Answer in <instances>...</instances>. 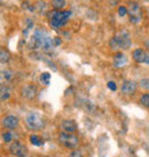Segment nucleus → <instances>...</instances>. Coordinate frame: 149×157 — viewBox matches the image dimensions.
<instances>
[{
    "mask_svg": "<svg viewBox=\"0 0 149 157\" xmlns=\"http://www.w3.org/2000/svg\"><path fill=\"white\" fill-rule=\"evenodd\" d=\"M55 46L54 44V38L49 37L45 31L35 30L32 33L29 41H28V47L30 49H37V48H41L44 51H51L53 47Z\"/></svg>",
    "mask_w": 149,
    "mask_h": 157,
    "instance_id": "nucleus-1",
    "label": "nucleus"
},
{
    "mask_svg": "<svg viewBox=\"0 0 149 157\" xmlns=\"http://www.w3.org/2000/svg\"><path fill=\"white\" fill-rule=\"evenodd\" d=\"M132 41H131V36L128 33L127 30H122L119 31L118 33L116 35L110 39L109 41V46L110 49L113 51H125V49H128L131 47Z\"/></svg>",
    "mask_w": 149,
    "mask_h": 157,
    "instance_id": "nucleus-2",
    "label": "nucleus"
},
{
    "mask_svg": "<svg viewBox=\"0 0 149 157\" xmlns=\"http://www.w3.org/2000/svg\"><path fill=\"white\" fill-rule=\"evenodd\" d=\"M71 10H53L49 14V24L54 29H59L61 26L66 25L71 16Z\"/></svg>",
    "mask_w": 149,
    "mask_h": 157,
    "instance_id": "nucleus-3",
    "label": "nucleus"
},
{
    "mask_svg": "<svg viewBox=\"0 0 149 157\" xmlns=\"http://www.w3.org/2000/svg\"><path fill=\"white\" fill-rule=\"evenodd\" d=\"M25 123L30 130L38 131L45 126V118L41 113H37V111H30L26 115Z\"/></svg>",
    "mask_w": 149,
    "mask_h": 157,
    "instance_id": "nucleus-4",
    "label": "nucleus"
},
{
    "mask_svg": "<svg viewBox=\"0 0 149 157\" xmlns=\"http://www.w3.org/2000/svg\"><path fill=\"white\" fill-rule=\"evenodd\" d=\"M128 9V20L132 24H139L142 20V10L141 7L136 2H130V6L127 7Z\"/></svg>",
    "mask_w": 149,
    "mask_h": 157,
    "instance_id": "nucleus-5",
    "label": "nucleus"
},
{
    "mask_svg": "<svg viewBox=\"0 0 149 157\" xmlns=\"http://www.w3.org/2000/svg\"><path fill=\"white\" fill-rule=\"evenodd\" d=\"M59 141H60V144L62 146L70 149L76 148L79 144L78 138L74 134H72V133H68V132H63V133L59 135Z\"/></svg>",
    "mask_w": 149,
    "mask_h": 157,
    "instance_id": "nucleus-6",
    "label": "nucleus"
},
{
    "mask_svg": "<svg viewBox=\"0 0 149 157\" xmlns=\"http://www.w3.org/2000/svg\"><path fill=\"white\" fill-rule=\"evenodd\" d=\"M9 151L12 155L16 157H26L28 156V148L18 141H15L9 146Z\"/></svg>",
    "mask_w": 149,
    "mask_h": 157,
    "instance_id": "nucleus-7",
    "label": "nucleus"
},
{
    "mask_svg": "<svg viewBox=\"0 0 149 157\" xmlns=\"http://www.w3.org/2000/svg\"><path fill=\"white\" fill-rule=\"evenodd\" d=\"M132 57L138 63H146L149 66V52H146L141 48H136L132 53Z\"/></svg>",
    "mask_w": 149,
    "mask_h": 157,
    "instance_id": "nucleus-8",
    "label": "nucleus"
},
{
    "mask_svg": "<svg viewBox=\"0 0 149 157\" xmlns=\"http://www.w3.org/2000/svg\"><path fill=\"white\" fill-rule=\"evenodd\" d=\"M136 83L133 82V80H130V79H126L124 80L122 86H120V92L123 93L124 95H132L136 92Z\"/></svg>",
    "mask_w": 149,
    "mask_h": 157,
    "instance_id": "nucleus-9",
    "label": "nucleus"
},
{
    "mask_svg": "<svg viewBox=\"0 0 149 157\" xmlns=\"http://www.w3.org/2000/svg\"><path fill=\"white\" fill-rule=\"evenodd\" d=\"M18 124H20V121L14 115H7V116H5L2 118V126L5 128H7V130H14V128H16L18 126Z\"/></svg>",
    "mask_w": 149,
    "mask_h": 157,
    "instance_id": "nucleus-10",
    "label": "nucleus"
},
{
    "mask_svg": "<svg viewBox=\"0 0 149 157\" xmlns=\"http://www.w3.org/2000/svg\"><path fill=\"white\" fill-rule=\"evenodd\" d=\"M113 63L116 68H123L127 64V56L122 52H116L113 59Z\"/></svg>",
    "mask_w": 149,
    "mask_h": 157,
    "instance_id": "nucleus-11",
    "label": "nucleus"
},
{
    "mask_svg": "<svg viewBox=\"0 0 149 157\" xmlns=\"http://www.w3.org/2000/svg\"><path fill=\"white\" fill-rule=\"evenodd\" d=\"M37 92H38L37 86L33 84H30V85H26L22 88V95L28 100H32L37 95Z\"/></svg>",
    "mask_w": 149,
    "mask_h": 157,
    "instance_id": "nucleus-12",
    "label": "nucleus"
},
{
    "mask_svg": "<svg viewBox=\"0 0 149 157\" xmlns=\"http://www.w3.org/2000/svg\"><path fill=\"white\" fill-rule=\"evenodd\" d=\"M61 128L64 132L74 133V132L77 130V124H76V122L72 121V119H64V121L61 123Z\"/></svg>",
    "mask_w": 149,
    "mask_h": 157,
    "instance_id": "nucleus-13",
    "label": "nucleus"
},
{
    "mask_svg": "<svg viewBox=\"0 0 149 157\" xmlns=\"http://www.w3.org/2000/svg\"><path fill=\"white\" fill-rule=\"evenodd\" d=\"M51 4H52V7L54 9L61 10V9L66 8L67 1L66 0H52V1H51Z\"/></svg>",
    "mask_w": 149,
    "mask_h": 157,
    "instance_id": "nucleus-14",
    "label": "nucleus"
},
{
    "mask_svg": "<svg viewBox=\"0 0 149 157\" xmlns=\"http://www.w3.org/2000/svg\"><path fill=\"white\" fill-rule=\"evenodd\" d=\"M9 96H10V88H9L8 86L1 85V92H0V98H1V101L8 100Z\"/></svg>",
    "mask_w": 149,
    "mask_h": 157,
    "instance_id": "nucleus-15",
    "label": "nucleus"
},
{
    "mask_svg": "<svg viewBox=\"0 0 149 157\" xmlns=\"http://www.w3.org/2000/svg\"><path fill=\"white\" fill-rule=\"evenodd\" d=\"M30 142L32 144L37 146V147H39V146H43V144H44V140L41 139L40 136H38V135L32 134L30 136Z\"/></svg>",
    "mask_w": 149,
    "mask_h": 157,
    "instance_id": "nucleus-16",
    "label": "nucleus"
},
{
    "mask_svg": "<svg viewBox=\"0 0 149 157\" xmlns=\"http://www.w3.org/2000/svg\"><path fill=\"white\" fill-rule=\"evenodd\" d=\"M13 77H14V72L12 70H2V71H1V78L5 79L6 82L12 80Z\"/></svg>",
    "mask_w": 149,
    "mask_h": 157,
    "instance_id": "nucleus-17",
    "label": "nucleus"
},
{
    "mask_svg": "<svg viewBox=\"0 0 149 157\" xmlns=\"http://www.w3.org/2000/svg\"><path fill=\"white\" fill-rule=\"evenodd\" d=\"M9 59H10L9 53L7 52L5 48H2V49H1V52H0V61H1V63H6V62H8Z\"/></svg>",
    "mask_w": 149,
    "mask_h": 157,
    "instance_id": "nucleus-18",
    "label": "nucleus"
},
{
    "mask_svg": "<svg viewBox=\"0 0 149 157\" xmlns=\"http://www.w3.org/2000/svg\"><path fill=\"white\" fill-rule=\"evenodd\" d=\"M39 79L44 85H48L51 83V74H48V72H43V74L40 75Z\"/></svg>",
    "mask_w": 149,
    "mask_h": 157,
    "instance_id": "nucleus-19",
    "label": "nucleus"
},
{
    "mask_svg": "<svg viewBox=\"0 0 149 157\" xmlns=\"http://www.w3.org/2000/svg\"><path fill=\"white\" fill-rule=\"evenodd\" d=\"M140 102L143 107L149 108V93H146V94H142V95H141Z\"/></svg>",
    "mask_w": 149,
    "mask_h": 157,
    "instance_id": "nucleus-20",
    "label": "nucleus"
},
{
    "mask_svg": "<svg viewBox=\"0 0 149 157\" xmlns=\"http://www.w3.org/2000/svg\"><path fill=\"white\" fill-rule=\"evenodd\" d=\"M14 139V134L12 133V132H4L2 133V140H4L5 142H10L12 140Z\"/></svg>",
    "mask_w": 149,
    "mask_h": 157,
    "instance_id": "nucleus-21",
    "label": "nucleus"
},
{
    "mask_svg": "<svg viewBox=\"0 0 149 157\" xmlns=\"http://www.w3.org/2000/svg\"><path fill=\"white\" fill-rule=\"evenodd\" d=\"M117 13H118V15L120 17H124V16L127 15V13H128V9H127V7H125V6H119L118 9H117Z\"/></svg>",
    "mask_w": 149,
    "mask_h": 157,
    "instance_id": "nucleus-22",
    "label": "nucleus"
},
{
    "mask_svg": "<svg viewBox=\"0 0 149 157\" xmlns=\"http://www.w3.org/2000/svg\"><path fill=\"white\" fill-rule=\"evenodd\" d=\"M140 86L145 90H149V78H143L141 79L140 82Z\"/></svg>",
    "mask_w": 149,
    "mask_h": 157,
    "instance_id": "nucleus-23",
    "label": "nucleus"
},
{
    "mask_svg": "<svg viewBox=\"0 0 149 157\" xmlns=\"http://www.w3.org/2000/svg\"><path fill=\"white\" fill-rule=\"evenodd\" d=\"M107 86H108V88H109L110 91H116L117 90V85L114 82H109V83L107 84Z\"/></svg>",
    "mask_w": 149,
    "mask_h": 157,
    "instance_id": "nucleus-24",
    "label": "nucleus"
},
{
    "mask_svg": "<svg viewBox=\"0 0 149 157\" xmlns=\"http://www.w3.org/2000/svg\"><path fill=\"white\" fill-rule=\"evenodd\" d=\"M69 157H83V156H82V154L79 153V151H77V150H76V151H72Z\"/></svg>",
    "mask_w": 149,
    "mask_h": 157,
    "instance_id": "nucleus-25",
    "label": "nucleus"
},
{
    "mask_svg": "<svg viewBox=\"0 0 149 157\" xmlns=\"http://www.w3.org/2000/svg\"><path fill=\"white\" fill-rule=\"evenodd\" d=\"M54 44H55V46H59L61 44V39L59 37H54Z\"/></svg>",
    "mask_w": 149,
    "mask_h": 157,
    "instance_id": "nucleus-26",
    "label": "nucleus"
},
{
    "mask_svg": "<svg viewBox=\"0 0 149 157\" xmlns=\"http://www.w3.org/2000/svg\"><path fill=\"white\" fill-rule=\"evenodd\" d=\"M108 2H109L110 5H113V6H115V5L118 4L119 0H108Z\"/></svg>",
    "mask_w": 149,
    "mask_h": 157,
    "instance_id": "nucleus-27",
    "label": "nucleus"
},
{
    "mask_svg": "<svg viewBox=\"0 0 149 157\" xmlns=\"http://www.w3.org/2000/svg\"><path fill=\"white\" fill-rule=\"evenodd\" d=\"M145 45H146V47H147V49L149 51V39H148V40H146Z\"/></svg>",
    "mask_w": 149,
    "mask_h": 157,
    "instance_id": "nucleus-28",
    "label": "nucleus"
}]
</instances>
